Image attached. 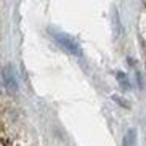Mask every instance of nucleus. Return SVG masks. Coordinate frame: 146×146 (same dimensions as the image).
<instances>
[{
    "instance_id": "f257e3e1",
    "label": "nucleus",
    "mask_w": 146,
    "mask_h": 146,
    "mask_svg": "<svg viewBox=\"0 0 146 146\" xmlns=\"http://www.w3.org/2000/svg\"><path fill=\"white\" fill-rule=\"evenodd\" d=\"M53 39L60 43L66 52L72 53V55H80V47H79V43L71 35L63 34V32H53Z\"/></svg>"
},
{
    "instance_id": "f03ea898",
    "label": "nucleus",
    "mask_w": 146,
    "mask_h": 146,
    "mask_svg": "<svg viewBox=\"0 0 146 146\" xmlns=\"http://www.w3.org/2000/svg\"><path fill=\"white\" fill-rule=\"evenodd\" d=\"M3 80H5V84H7V87H8V90H11V92L16 90V80H15V76H13L11 68H5L3 69Z\"/></svg>"
},
{
    "instance_id": "7ed1b4c3",
    "label": "nucleus",
    "mask_w": 146,
    "mask_h": 146,
    "mask_svg": "<svg viewBox=\"0 0 146 146\" xmlns=\"http://www.w3.org/2000/svg\"><path fill=\"white\" fill-rule=\"evenodd\" d=\"M137 145V132L133 129H130L129 132L125 133L124 137V145L122 146H135Z\"/></svg>"
},
{
    "instance_id": "20e7f679",
    "label": "nucleus",
    "mask_w": 146,
    "mask_h": 146,
    "mask_svg": "<svg viewBox=\"0 0 146 146\" xmlns=\"http://www.w3.org/2000/svg\"><path fill=\"white\" fill-rule=\"evenodd\" d=\"M117 80H119L122 88H127V90L130 88V82H129V79H127V76H125L124 72H117Z\"/></svg>"
}]
</instances>
